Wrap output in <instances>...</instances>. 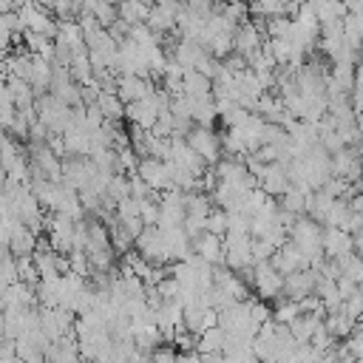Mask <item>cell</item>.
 <instances>
[{
	"label": "cell",
	"instance_id": "obj_5",
	"mask_svg": "<svg viewBox=\"0 0 363 363\" xmlns=\"http://www.w3.org/2000/svg\"><path fill=\"white\" fill-rule=\"evenodd\" d=\"M187 88H190V94H207V79L201 77V74H187Z\"/></svg>",
	"mask_w": 363,
	"mask_h": 363
},
{
	"label": "cell",
	"instance_id": "obj_2",
	"mask_svg": "<svg viewBox=\"0 0 363 363\" xmlns=\"http://www.w3.org/2000/svg\"><path fill=\"white\" fill-rule=\"evenodd\" d=\"M233 45H235V51L241 57H252L255 51H261V31H258V26L244 20L235 28V34H233Z\"/></svg>",
	"mask_w": 363,
	"mask_h": 363
},
{
	"label": "cell",
	"instance_id": "obj_4",
	"mask_svg": "<svg viewBox=\"0 0 363 363\" xmlns=\"http://www.w3.org/2000/svg\"><path fill=\"white\" fill-rule=\"evenodd\" d=\"M145 94V85L139 82V79H133V77H128V79H122V96H128V99H139Z\"/></svg>",
	"mask_w": 363,
	"mask_h": 363
},
{
	"label": "cell",
	"instance_id": "obj_6",
	"mask_svg": "<svg viewBox=\"0 0 363 363\" xmlns=\"http://www.w3.org/2000/svg\"><path fill=\"white\" fill-rule=\"evenodd\" d=\"M292 3H295V6H301V3H306V0H292Z\"/></svg>",
	"mask_w": 363,
	"mask_h": 363
},
{
	"label": "cell",
	"instance_id": "obj_3",
	"mask_svg": "<svg viewBox=\"0 0 363 363\" xmlns=\"http://www.w3.org/2000/svg\"><path fill=\"white\" fill-rule=\"evenodd\" d=\"M116 14L128 26H142V23H147L150 3H145V0H119L116 3Z\"/></svg>",
	"mask_w": 363,
	"mask_h": 363
},
{
	"label": "cell",
	"instance_id": "obj_1",
	"mask_svg": "<svg viewBox=\"0 0 363 363\" xmlns=\"http://www.w3.org/2000/svg\"><path fill=\"white\" fill-rule=\"evenodd\" d=\"M179 6H182V0H164V3H153V6H150V14H147V26H150L156 34L170 31V28L176 26Z\"/></svg>",
	"mask_w": 363,
	"mask_h": 363
}]
</instances>
